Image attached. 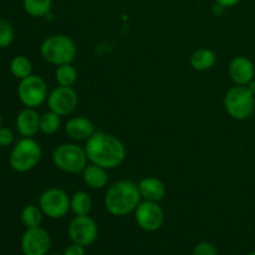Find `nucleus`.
<instances>
[{
    "mask_svg": "<svg viewBox=\"0 0 255 255\" xmlns=\"http://www.w3.org/2000/svg\"><path fill=\"white\" fill-rule=\"evenodd\" d=\"M90 163L106 169H115L126 159V147L115 134L96 131L86 141L85 146Z\"/></svg>",
    "mask_w": 255,
    "mask_h": 255,
    "instance_id": "nucleus-1",
    "label": "nucleus"
},
{
    "mask_svg": "<svg viewBox=\"0 0 255 255\" xmlns=\"http://www.w3.org/2000/svg\"><path fill=\"white\" fill-rule=\"evenodd\" d=\"M141 201L138 184L122 179L109 187L105 196V208L112 216L125 217L134 213Z\"/></svg>",
    "mask_w": 255,
    "mask_h": 255,
    "instance_id": "nucleus-2",
    "label": "nucleus"
},
{
    "mask_svg": "<svg viewBox=\"0 0 255 255\" xmlns=\"http://www.w3.org/2000/svg\"><path fill=\"white\" fill-rule=\"evenodd\" d=\"M40 55L49 64L60 66L72 64L77 56V47L74 40L64 34L47 36L40 45Z\"/></svg>",
    "mask_w": 255,
    "mask_h": 255,
    "instance_id": "nucleus-3",
    "label": "nucleus"
},
{
    "mask_svg": "<svg viewBox=\"0 0 255 255\" xmlns=\"http://www.w3.org/2000/svg\"><path fill=\"white\" fill-rule=\"evenodd\" d=\"M41 156L40 144L31 137H22L10 152L9 166L17 173H26L39 164Z\"/></svg>",
    "mask_w": 255,
    "mask_h": 255,
    "instance_id": "nucleus-4",
    "label": "nucleus"
},
{
    "mask_svg": "<svg viewBox=\"0 0 255 255\" xmlns=\"http://www.w3.org/2000/svg\"><path fill=\"white\" fill-rule=\"evenodd\" d=\"M224 110L236 121H246L255 111V95L247 86L229 89L224 96Z\"/></svg>",
    "mask_w": 255,
    "mask_h": 255,
    "instance_id": "nucleus-5",
    "label": "nucleus"
},
{
    "mask_svg": "<svg viewBox=\"0 0 255 255\" xmlns=\"http://www.w3.org/2000/svg\"><path fill=\"white\" fill-rule=\"evenodd\" d=\"M87 158L85 147L76 143H62L52 152V163L60 171L70 174L81 173L87 166Z\"/></svg>",
    "mask_w": 255,
    "mask_h": 255,
    "instance_id": "nucleus-6",
    "label": "nucleus"
},
{
    "mask_svg": "<svg viewBox=\"0 0 255 255\" xmlns=\"http://www.w3.org/2000/svg\"><path fill=\"white\" fill-rule=\"evenodd\" d=\"M47 85L45 80L39 75H30L25 79L19 80L17 86V97L19 101L29 109H37L44 102H46Z\"/></svg>",
    "mask_w": 255,
    "mask_h": 255,
    "instance_id": "nucleus-7",
    "label": "nucleus"
},
{
    "mask_svg": "<svg viewBox=\"0 0 255 255\" xmlns=\"http://www.w3.org/2000/svg\"><path fill=\"white\" fill-rule=\"evenodd\" d=\"M39 207L41 208L44 216L51 219L64 218L70 209V197L62 189L52 187L45 189L39 197Z\"/></svg>",
    "mask_w": 255,
    "mask_h": 255,
    "instance_id": "nucleus-8",
    "label": "nucleus"
},
{
    "mask_svg": "<svg viewBox=\"0 0 255 255\" xmlns=\"http://www.w3.org/2000/svg\"><path fill=\"white\" fill-rule=\"evenodd\" d=\"M47 107L59 116H69L79 105V96L72 87L59 86L52 89L47 95Z\"/></svg>",
    "mask_w": 255,
    "mask_h": 255,
    "instance_id": "nucleus-9",
    "label": "nucleus"
},
{
    "mask_svg": "<svg viewBox=\"0 0 255 255\" xmlns=\"http://www.w3.org/2000/svg\"><path fill=\"white\" fill-rule=\"evenodd\" d=\"M72 243L89 247L96 242L99 237V227L96 222L89 216H75L67 228Z\"/></svg>",
    "mask_w": 255,
    "mask_h": 255,
    "instance_id": "nucleus-10",
    "label": "nucleus"
},
{
    "mask_svg": "<svg viewBox=\"0 0 255 255\" xmlns=\"http://www.w3.org/2000/svg\"><path fill=\"white\" fill-rule=\"evenodd\" d=\"M134 219L142 231L151 233L163 226L164 212L157 202L141 201L134 211Z\"/></svg>",
    "mask_w": 255,
    "mask_h": 255,
    "instance_id": "nucleus-11",
    "label": "nucleus"
},
{
    "mask_svg": "<svg viewBox=\"0 0 255 255\" xmlns=\"http://www.w3.org/2000/svg\"><path fill=\"white\" fill-rule=\"evenodd\" d=\"M20 246L24 255H47L51 248V238L42 227L27 228L22 234Z\"/></svg>",
    "mask_w": 255,
    "mask_h": 255,
    "instance_id": "nucleus-12",
    "label": "nucleus"
},
{
    "mask_svg": "<svg viewBox=\"0 0 255 255\" xmlns=\"http://www.w3.org/2000/svg\"><path fill=\"white\" fill-rule=\"evenodd\" d=\"M228 74L232 81L238 86H247L255 76V66L247 56H236L228 66Z\"/></svg>",
    "mask_w": 255,
    "mask_h": 255,
    "instance_id": "nucleus-13",
    "label": "nucleus"
},
{
    "mask_svg": "<svg viewBox=\"0 0 255 255\" xmlns=\"http://www.w3.org/2000/svg\"><path fill=\"white\" fill-rule=\"evenodd\" d=\"M40 116L36 109L25 107L17 114L15 127L21 137H34L40 131Z\"/></svg>",
    "mask_w": 255,
    "mask_h": 255,
    "instance_id": "nucleus-14",
    "label": "nucleus"
},
{
    "mask_svg": "<svg viewBox=\"0 0 255 255\" xmlns=\"http://www.w3.org/2000/svg\"><path fill=\"white\" fill-rule=\"evenodd\" d=\"M95 132L94 122L84 116L72 117L65 124V133L74 141H87Z\"/></svg>",
    "mask_w": 255,
    "mask_h": 255,
    "instance_id": "nucleus-15",
    "label": "nucleus"
},
{
    "mask_svg": "<svg viewBox=\"0 0 255 255\" xmlns=\"http://www.w3.org/2000/svg\"><path fill=\"white\" fill-rule=\"evenodd\" d=\"M137 184H138V191L143 201L159 203L166 196V186L157 177H144Z\"/></svg>",
    "mask_w": 255,
    "mask_h": 255,
    "instance_id": "nucleus-16",
    "label": "nucleus"
},
{
    "mask_svg": "<svg viewBox=\"0 0 255 255\" xmlns=\"http://www.w3.org/2000/svg\"><path fill=\"white\" fill-rule=\"evenodd\" d=\"M109 169L95 163H87L81 172L85 184L92 189H102L109 183Z\"/></svg>",
    "mask_w": 255,
    "mask_h": 255,
    "instance_id": "nucleus-17",
    "label": "nucleus"
},
{
    "mask_svg": "<svg viewBox=\"0 0 255 255\" xmlns=\"http://www.w3.org/2000/svg\"><path fill=\"white\" fill-rule=\"evenodd\" d=\"M217 55L213 50L202 47L194 50L189 56V65L196 71H207L216 65Z\"/></svg>",
    "mask_w": 255,
    "mask_h": 255,
    "instance_id": "nucleus-18",
    "label": "nucleus"
},
{
    "mask_svg": "<svg viewBox=\"0 0 255 255\" xmlns=\"http://www.w3.org/2000/svg\"><path fill=\"white\" fill-rule=\"evenodd\" d=\"M92 208V199L87 192L77 191L70 197V209L75 216H89Z\"/></svg>",
    "mask_w": 255,
    "mask_h": 255,
    "instance_id": "nucleus-19",
    "label": "nucleus"
},
{
    "mask_svg": "<svg viewBox=\"0 0 255 255\" xmlns=\"http://www.w3.org/2000/svg\"><path fill=\"white\" fill-rule=\"evenodd\" d=\"M10 72L17 80H22L25 77L32 75V64L25 55H16L11 59L9 64Z\"/></svg>",
    "mask_w": 255,
    "mask_h": 255,
    "instance_id": "nucleus-20",
    "label": "nucleus"
},
{
    "mask_svg": "<svg viewBox=\"0 0 255 255\" xmlns=\"http://www.w3.org/2000/svg\"><path fill=\"white\" fill-rule=\"evenodd\" d=\"M25 12L32 17H45L50 14L52 0H22Z\"/></svg>",
    "mask_w": 255,
    "mask_h": 255,
    "instance_id": "nucleus-21",
    "label": "nucleus"
},
{
    "mask_svg": "<svg viewBox=\"0 0 255 255\" xmlns=\"http://www.w3.org/2000/svg\"><path fill=\"white\" fill-rule=\"evenodd\" d=\"M20 219L21 223L27 228H36L40 227L44 219V213H42L41 208L35 204H27L22 208L21 214H20Z\"/></svg>",
    "mask_w": 255,
    "mask_h": 255,
    "instance_id": "nucleus-22",
    "label": "nucleus"
},
{
    "mask_svg": "<svg viewBox=\"0 0 255 255\" xmlns=\"http://www.w3.org/2000/svg\"><path fill=\"white\" fill-rule=\"evenodd\" d=\"M77 70L72 66V64H65L56 66L55 70V80L59 86L72 87L77 81Z\"/></svg>",
    "mask_w": 255,
    "mask_h": 255,
    "instance_id": "nucleus-23",
    "label": "nucleus"
},
{
    "mask_svg": "<svg viewBox=\"0 0 255 255\" xmlns=\"http://www.w3.org/2000/svg\"><path fill=\"white\" fill-rule=\"evenodd\" d=\"M61 127V116L52 111H47L40 116V132L44 134H54Z\"/></svg>",
    "mask_w": 255,
    "mask_h": 255,
    "instance_id": "nucleus-24",
    "label": "nucleus"
},
{
    "mask_svg": "<svg viewBox=\"0 0 255 255\" xmlns=\"http://www.w3.org/2000/svg\"><path fill=\"white\" fill-rule=\"evenodd\" d=\"M15 39V31L12 25L7 20L0 19V49H6Z\"/></svg>",
    "mask_w": 255,
    "mask_h": 255,
    "instance_id": "nucleus-25",
    "label": "nucleus"
},
{
    "mask_svg": "<svg viewBox=\"0 0 255 255\" xmlns=\"http://www.w3.org/2000/svg\"><path fill=\"white\" fill-rule=\"evenodd\" d=\"M193 255H218V252L209 242H201L194 247Z\"/></svg>",
    "mask_w": 255,
    "mask_h": 255,
    "instance_id": "nucleus-26",
    "label": "nucleus"
},
{
    "mask_svg": "<svg viewBox=\"0 0 255 255\" xmlns=\"http://www.w3.org/2000/svg\"><path fill=\"white\" fill-rule=\"evenodd\" d=\"M14 132L9 127H0V147H10L14 143Z\"/></svg>",
    "mask_w": 255,
    "mask_h": 255,
    "instance_id": "nucleus-27",
    "label": "nucleus"
},
{
    "mask_svg": "<svg viewBox=\"0 0 255 255\" xmlns=\"http://www.w3.org/2000/svg\"><path fill=\"white\" fill-rule=\"evenodd\" d=\"M85 248L86 247L80 246L77 243H71L65 248L62 255H85Z\"/></svg>",
    "mask_w": 255,
    "mask_h": 255,
    "instance_id": "nucleus-28",
    "label": "nucleus"
},
{
    "mask_svg": "<svg viewBox=\"0 0 255 255\" xmlns=\"http://www.w3.org/2000/svg\"><path fill=\"white\" fill-rule=\"evenodd\" d=\"M216 2H218V4L223 5L224 7H233L236 6V5H238L239 2L242 1V0H214Z\"/></svg>",
    "mask_w": 255,
    "mask_h": 255,
    "instance_id": "nucleus-29",
    "label": "nucleus"
},
{
    "mask_svg": "<svg viewBox=\"0 0 255 255\" xmlns=\"http://www.w3.org/2000/svg\"><path fill=\"white\" fill-rule=\"evenodd\" d=\"M224 11H226V7H224L223 5L218 4V2H214L213 7H212V12H213L214 15H217V16H221V15L224 14Z\"/></svg>",
    "mask_w": 255,
    "mask_h": 255,
    "instance_id": "nucleus-30",
    "label": "nucleus"
},
{
    "mask_svg": "<svg viewBox=\"0 0 255 255\" xmlns=\"http://www.w3.org/2000/svg\"><path fill=\"white\" fill-rule=\"evenodd\" d=\"M247 87H248L249 91H251L252 94L255 95V79H254V80H252V81L249 82L248 85H247Z\"/></svg>",
    "mask_w": 255,
    "mask_h": 255,
    "instance_id": "nucleus-31",
    "label": "nucleus"
},
{
    "mask_svg": "<svg viewBox=\"0 0 255 255\" xmlns=\"http://www.w3.org/2000/svg\"><path fill=\"white\" fill-rule=\"evenodd\" d=\"M2 126V119H1V115H0V127Z\"/></svg>",
    "mask_w": 255,
    "mask_h": 255,
    "instance_id": "nucleus-32",
    "label": "nucleus"
},
{
    "mask_svg": "<svg viewBox=\"0 0 255 255\" xmlns=\"http://www.w3.org/2000/svg\"><path fill=\"white\" fill-rule=\"evenodd\" d=\"M248 255H255V252H253V253H251V254H248Z\"/></svg>",
    "mask_w": 255,
    "mask_h": 255,
    "instance_id": "nucleus-33",
    "label": "nucleus"
},
{
    "mask_svg": "<svg viewBox=\"0 0 255 255\" xmlns=\"http://www.w3.org/2000/svg\"><path fill=\"white\" fill-rule=\"evenodd\" d=\"M50 255H62V254H50Z\"/></svg>",
    "mask_w": 255,
    "mask_h": 255,
    "instance_id": "nucleus-34",
    "label": "nucleus"
}]
</instances>
